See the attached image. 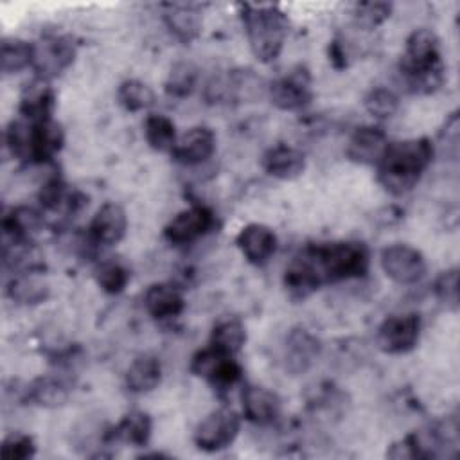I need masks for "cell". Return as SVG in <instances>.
Wrapping results in <instances>:
<instances>
[{
    "label": "cell",
    "mask_w": 460,
    "mask_h": 460,
    "mask_svg": "<svg viewBox=\"0 0 460 460\" xmlns=\"http://www.w3.org/2000/svg\"><path fill=\"white\" fill-rule=\"evenodd\" d=\"M291 261L318 289L323 284L365 277L370 266V253L359 241H336L305 246Z\"/></svg>",
    "instance_id": "cell-1"
},
{
    "label": "cell",
    "mask_w": 460,
    "mask_h": 460,
    "mask_svg": "<svg viewBox=\"0 0 460 460\" xmlns=\"http://www.w3.org/2000/svg\"><path fill=\"white\" fill-rule=\"evenodd\" d=\"M433 155V142L426 137L388 142L383 156L376 164L377 181L394 196L406 194L419 183Z\"/></svg>",
    "instance_id": "cell-2"
},
{
    "label": "cell",
    "mask_w": 460,
    "mask_h": 460,
    "mask_svg": "<svg viewBox=\"0 0 460 460\" xmlns=\"http://www.w3.org/2000/svg\"><path fill=\"white\" fill-rule=\"evenodd\" d=\"M399 74L406 90L413 93H433L444 84L446 66L440 58V41L431 29L420 27L410 32Z\"/></svg>",
    "instance_id": "cell-3"
},
{
    "label": "cell",
    "mask_w": 460,
    "mask_h": 460,
    "mask_svg": "<svg viewBox=\"0 0 460 460\" xmlns=\"http://www.w3.org/2000/svg\"><path fill=\"white\" fill-rule=\"evenodd\" d=\"M4 138L13 158L27 164H45L63 149L65 131L54 119L29 122L18 117L7 124Z\"/></svg>",
    "instance_id": "cell-4"
},
{
    "label": "cell",
    "mask_w": 460,
    "mask_h": 460,
    "mask_svg": "<svg viewBox=\"0 0 460 460\" xmlns=\"http://www.w3.org/2000/svg\"><path fill=\"white\" fill-rule=\"evenodd\" d=\"M241 20L252 54L262 61H275L289 32V18L275 5H241Z\"/></svg>",
    "instance_id": "cell-5"
},
{
    "label": "cell",
    "mask_w": 460,
    "mask_h": 460,
    "mask_svg": "<svg viewBox=\"0 0 460 460\" xmlns=\"http://www.w3.org/2000/svg\"><path fill=\"white\" fill-rule=\"evenodd\" d=\"M190 372L205 379L216 390H228L243 377V368L235 361V356L223 354L210 345L192 356Z\"/></svg>",
    "instance_id": "cell-6"
},
{
    "label": "cell",
    "mask_w": 460,
    "mask_h": 460,
    "mask_svg": "<svg viewBox=\"0 0 460 460\" xmlns=\"http://www.w3.org/2000/svg\"><path fill=\"white\" fill-rule=\"evenodd\" d=\"M241 417L232 408L210 411L194 429V444L198 449L216 453L228 447L239 435Z\"/></svg>",
    "instance_id": "cell-7"
},
{
    "label": "cell",
    "mask_w": 460,
    "mask_h": 460,
    "mask_svg": "<svg viewBox=\"0 0 460 460\" xmlns=\"http://www.w3.org/2000/svg\"><path fill=\"white\" fill-rule=\"evenodd\" d=\"M379 262L385 275L402 286L420 282L428 270L422 252L406 243H394L383 248Z\"/></svg>",
    "instance_id": "cell-8"
},
{
    "label": "cell",
    "mask_w": 460,
    "mask_h": 460,
    "mask_svg": "<svg viewBox=\"0 0 460 460\" xmlns=\"http://www.w3.org/2000/svg\"><path fill=\"white\" fill-rule=\"evenodd\" d=\"M420 314H392L381 322L376 332V343L385 354H406L413 350L420 338Z\"/></svg>",
    "instance_id": "cell-9"
},
{
    "label": "cell",
    "mask_w": 460,
    "mask_h": 460,
    "mask_svg": "<svg viewBox=\"0 0 460 460\" xmlns=\"http://www.w3.org/2000/svg\"><path fill=\"white\" fill-rule=\"evenodd\" d=\"M268 99L282 111H296L305 108L313 99L311 74L305 66H295L288 74L268 83Z\"/></svg>",
    "instance_id": "cell-10"
},
{
    "label": "cell",
    "mask_w": 460,
    "mask_h": 460,
    "mask_svg": "<svg viewBox=\"0 0 460 460\" xmlns=\"http://www.w3.org/2000/svg\"><path fill=\"white\" fill-rule=\"evenodd\" d=\"M36 45L34 65L36 77L50 81L52 77L63 74L75 59L77 49L70 36L49 34Z\"/></svg>",
    "instance_id": "cell-11"
},
{
    "label": "cell",
    "mask_w": 460,
    "mask_h": 460,
    "mask_svg": "<svg viewBox=\"0 0 460 460\" xmlns=\"http://www.w3.org/2000/svg\"><path fill=\"white\" fill-rule=\"evenodd\" d=\"M216 225L214 212L205 205H192L178 212L164 228V237L171 244H189L208 234Z\"/></svg>",
    "instance_id": "cell-12"
},
{
    "label": "cell",
    "mask_w": 460,
    "mask_h": 460,
    "mask_svg": "<svg viewBox=\"0 0 460 460\" xmlns=\"http://www.w3.org/2000/svg\"><path fill=\"white\" fill-rule=\"evenodd\" d=\"M320 340L304 327H293L284 340L282 361L291 376L305 374L320 356Z\"/></svg>",
    "instance_id": "cell-13"
},
{
    "label": "cell",
    "mask_w": 460,
    "mask_h": 460,
    "mask_svg": "<svg viewBox=\"0 0 460 460\" xmlns=\"http://www.w3.org/2000/svg\"><path fill=\"white\" fill-rule=\"evenodd\" d=\"M126 230H128L126 210L115 201H106L93 214L88 225V237L93 244L113 246L124 239Z\"/></svg>",
    "instance_id": "cell-14"
},
{
    "label": "cell",
    "mask_w": 460,
    "mask_h": 460,
    "mask_svg": "<svg viewBox=\"0 0 460 460\" xmlns=\"http://www.w3.org/2000/svg\"><path fill=\"white\" fill-rule=\"evenodd\" d=\"M216 151V135L207 126H194L178 137L172 151L169 153L174 162L194 167L208 158Z\"/></svg>",
    "instance_id": "cell-15"
},
{
    "label": "cell",
    "mask_w": 460,
    "mask_h": 460,
    "mask_svg": "<svg viewBox=\"0 0 460 460\" xmlns=\"http://www.w3.org/2000/svg\"><path fill=\"white\" fill-rule=\"evenodd\" d=\"M241 406L246 420L257 426H270L280 417L282 399L266 386L246 385L241 392Z\"/></svg>",
    "instance_id": "cell-16"
},
{
    "label": "cell",
    "mask_w": 460,
    "mask_h": 460,
    "mask_svg": "<svg viewBox=\"0 0 460 460\" xmlns=\"http://www.w3.org/2000/svg\"><path fill=\"white\" fill-rule=\"evenodd\" d=\"M56 108V93L50 86V81L34 77L25 84L20 95L18 113L22 119L29 122H43L50 120Z\"/></svg>",
    "instance_id": "cell-17"
},
{
    "label": "cell",
    "mask_w": 460,
    "mask_h": 460,
    "mask_svg": "<svg viewBox=\"0 0 460 460\" xmlns=\"http://www.w3.org/2000/svg\"><path fill=\"white\" fill-rule=\"evenodd\" d=\"M235 244L250 264L262 266L277 250V235L268 225L250 223L239 230Z\"/></svg>",
    "instance_id": "cell-18"
},
{
    "label": "cell",
    "mask_w": 460,
    "mask_h": 460,
    "mask_svg": "<svg viewBox=\"0 0 460 460\" xmlns=\"http://www.w3.org/2000/svg\"><path fill=\"white\" fill-rule=\"evenodd\" d=\"M144 307L147 314L158 322L178 318L185 309V298L172 282H155L144 293Z\"/></svg>",
    "instance_id": "cell-19"
},
{
    "label": "cell",
    "mask_w": 460,
    "mask_h": 460,
    "mask_svg": "<svg viewBox=\"0 0 460 460\" xmlns=\"http://www.w3.org/2000/svg\"><path fill=\"white\" fill-rule=\"evenodd\" d=\"M388 146L386 133L377 126H359L349 138L347 156L354 164L376 165Z\"/></svg>",
    "instance_id": "cell-20"
},
{
    "label": "cell",
    "mask_w": 460,
    "mask_h": 460,
    "mask_svg": "<svg viewBox=\"0 0 460 460\" xmlns=\"http://www.w3.org/2000/svg\"><path fill=\"white\" fill-rule=\"evenodd\" d=\"M264 172L277 180H295L305 169V155L288 144H277L264 151L261 158Z\"/></svg>",
    "instance_id": "cell-21"
},
{
    "label": "cell",
    "mask_w": 460,
    "mask_h": 460,
    "mask_svg": "<svg viewBox=\"0 0 460 460\" xmlns=\"http://www.w3.org/2000/svg\"><path fill=\"white\" fill-rule=\"evenodd\" d=\"M164 23L178 41L190 43L201 34L203 18L196 5L169 4L165 5Z\"/></svg>",
    "instance_id": "cell-22"
},
{
    "label": "cell",
    "mask_w": 460,
    "mask_h": 460,
    "mask_svg": "<svg viewBox=\"0 0 460 460\" xmlns=\"http://www.w3.org/2000/svg\"><path fill=\"white\" fill-rule=\"evenodd\" d=\"M68 395L70 385L58 376H40L23 392V399L40 408H58L66 402Z\"/></svg>",
    "instance_id": "cell-23"
},
{
    "label": "cell",
    "mask_w": 460,
    "mask_h": 460,
    "mask_svg": "<svg viewBox=\"0 0 460 460\" xmlns=\"http://www.w3.org/2000/svg\"><path fill=\"white\" fill-rule=\"evenodd\" d=\"M162 381V363L153 354L137 356L126 370V386L133 394L153 392Z\"/></svg>",
    "instance_id": "cell-24"
},
{
    "label": "cell",
    "mask_w": 460,
    "mask_h": 460,
    "mask_svg": "<svg viewBox=\"0 0 460 460\" xmlns=\"http://www.w3.org/2000/svg\"><path fill=\"white\" fill-rule=\"evenodd\" d=\"M151 433H153L151 415L144 410L135 408L122 415L119 424L111 429L110 437H113L115 440L126 442L129 446H135V447H144V446H147Z\"/></svg>",
    "instance_id": "cell-25"
},
{
    "label": "cell",
    "mask_w": 460,
    "mask_h": 460,
    "mask_svg": "<svg viewBox=\"0 0 460 460\" xmlns=\"http://www.w3.org/2000/svg\"><path fill=\"white\" fill-rule=\"evenodd\" d=\"M34 52H36V45L27 40L14 38V36L4 38L0 43L2 74L11 75V74H18V72L32 66Z\"/></svg>",
    "instance_id": "cell-26"
},
{
    "label": "cell",
    "mask_w": 460,
    "mask_h": 460,
    "mask_svg": "<svg viewBox=\"0 0 460 460\" xmlns=\"http://www.w3.org/2000/svg\"><path fill=\"white\" fill-rule=\"evenodd\" d=\"M246 341V327L244 323L235 316L221 318L214 323L210 331L208 345L223 354L235 356Z\"/></svg>",
    "instance_id": "cell-27"
},
{
    "label": "cell",
    "mask_w": 460,
    "mask_h": 460,
    "mask_svg": "<svg viewBox=\"0 0 460 460\" xmlns=\"http://www.w3.org/2000/svg\"><path fill=\"white\" fill-rule=\"evenodd\" d=\"M144 137L151 149L160 153H171L176 140V126L164 113H149L144 120Z\"/></svg>",
    "instance_id": "cell-28"
},
{
    "label": "cell",
    "mask_w": 460,
    "mask_h": 460,
    "mask_svg": "<svg viewBox=\"0 0 460 460\" xmlns=\"http://www.w3.org/2000/svg\"><path fill=\"white\" fill-rule=\"evenodd\" d=\"M7 295L16 304L34 305L43 302L49 296V286L47 282L36 273V271H25L18 277H14L7 286Z\"/></svg>",
    "instance_id": "cell-29"
},
{
    "label": "cell",
    "mask_w": 460,
    "mask_h": 460,
    "mask_svg": "<svg viewBox=\"0 0 460 460\" xmlns=\"http://www.w3.org/2000/svg\"><path fill=\"white\" fill-rule=\"evenodd\" d=\"M198 81H199L198 66L190 61H178L171 66L164 83V90L171 97L185 99L192 95V92L198 86Z\"/></svg>",
    "instance_id": "cell-30"
},
{
    "label": "cell",
    "mask_w": 460,
    "mask_h": 460,
    "mask_svg": "<svg viewBox=\"0 0 460 460\" xmlns=\"http://www.w3.org/2000/svg\"><path fill=\"white\" fill-rule=\"evenodd\" d=\"M117 101L126 111L137 113L155 104V92L140 79H126L117 88Z\"/></svg>",
    "instance_id": "cell-31"
},
{
    "label": "cell",
    "mask_w": 460,
    "mask_h": 460,
    "mask_svg": "<svg viewBox=\"0 0 460 460\" xmlns=\"http://www.w3.org/2000/svg\"><path fill=\"white\" fill-rule=\"evenodd\" d=\"M93 277L97 286L108 295L122 293L129 282L128 268L115 259L101 261L93 270Z\"/></svg>",
    "instance_id": "cell-32"
},
{
    "label": "cell",
    "mask_w": 460,
    "mask_h": 460,
    "mask_svg": "<svg viewBox=\"0 0 460 460\" xmlns=\"http://www.w3.org/2000/svg\"><path fill=\"white\" fill-rule=\"evenodd\" d=\"M399 104H401L399 95L392 88H386V86L370 88L363 99V106H365L367 113L379 120L394 117L399 110Z\"/></svg>",
    "instance_id": "cell-33"
},
{
    "label": "cell",
    "mask_w": 460,
    "mask_h": 460,
    "mask_svg": "<svg viewBox=\"0 0 460 460\" xmlns=\"http://www.w3.org/2000/svg\"><path fill=\"white\" fill-rule=\"evenodd\" d=\"M390 13H392V5L386 2H363L354 5L352 18L358 27L370 31L385 23L390 18Z\"/></svg>",
    "instance_id": "cell-34"
},
{
    "label": "cell",
    "mask_w": 460,
    "mask_h": 460,
    "mask_svg": "<svg viewBox=\"0 0 460 460\" xmlns=\"http://www.w3.org/2000/svg\"><path fill=\"white\" fill-rule=\"evenodd\" d=\"M433 295L447 309H458V268H449L435 279Z\"/></svg>",
    "instance_id": "cell-35"
},
{
    "label": "cell",
    "mask_w": 460,
    "mask_h": 460,
    "mask_svg": "<svg viewBox=\"0 0 460 460\" xmlns=\"http://www.w3.org/2000/svg\"><path fill=\"white\" fill-rule=\"evenodd\" d=\"M36 455V444L31 435L9 433L2 442V456L9 460H27Z\"/></svg>",
    "instance_id": "cell-36"
},
{
    "label": "cell",
    "mask_w": 460,
    "mask_h": 460,
    "mask_svg": "<svg viewBox=\"0 0 460 460\" xmlns=\"http://www.w3.org/2000/svg\"><path fill=\"white\" fill-rule=\"evenodd\" d=\"M38 199L41 203L43 208L47 210H58L66 199H68V192H66V185L59 176L49 178L40 192H38Z\"/></svg>",
    "instance_id": "cell-37"
},
{
    "label": "cell",
    "mask_w": 460,
    "mask_h": 460,
    "mask_svg": "<svg viewBox=\"0 0 460 460\" xmlns=\"http://www.w3.org/2000/svg\"><path fill=\"white\" fill-rule=\"evenodd\" d=\"M458 113L453 111L446 122H444V128L440 129V142L446 144V147H451L453 153L456 155V149H458Z\"/></svg>",
    "instance_id": "cell-38"
}]
</instances>
